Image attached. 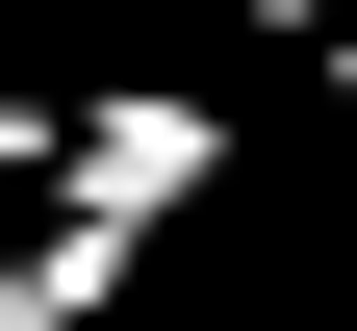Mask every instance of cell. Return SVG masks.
Instances as JSON below:
<instances>
[{"label": "cell", "instance_id": "obj_1", "mask_svg": "<svg viewBox=\"0 0 357 331\" xmlns=\"http://www.w3.org/2000/svg\"><path fill=\"white\" fill-rule=\"evenodd\" d=\"M230 153H255V102H204V77H102L77 153H52V204H102V229L178 255V204H230Z\"/></svg>", "mask_w": 357, "mask_h": 331}, {"label": "cell", "instance_id": "obj_2", "mask_svg": "<svg viewBox=\"0 0 357 331\" xmlns=\"http://www.w3.org/2000/svg\"><path fill=\"white\" fill-rule=\"evenodd\" d=\"M128 280H153V229H102V204H26L0 229V331H102Z\"/></svg>", "mask_w": 357, "mask_h": 331}, {"label": "cell", "instance_id": "obj_3", "mask_svg": "<svg viewBox=\"0 0 357 331\" xmlns=\"http://www.w3.org/2000/svg\"><path fill=\"white\" fill-rule=\"evenodd\" d=\"M306 102H357V0H332V26H306Z\"/></svg>", "mask_w": 357, "mask_h": 331}, {"label": "cell", "instance_id": "obj_4", "mask_svg": "<svg viewBox=\"0 0 357 331\" xmlns=\"http://www.w3.org/2000/svg\"><path fill=\"white\" fill-rule=\"evenodd\" d=\"M0 26H26V0H0Z\"/></svg>", "mask_w": 357, "mask_h": 331}]
</instances>
